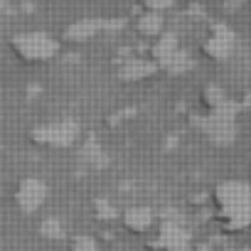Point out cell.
<instances>
[{
	"mask_svg": "<svg viewBox=\"0 0 251 251\" xmlns=\"http://www.w3.org/2000/svg\"><path fill=\"white\" fill-rule=\"evenodd\" d=\"M241 3H244V0H224V5H226L229 10H234V8H236V5H241Z\"/></svg>",
	"mask_w": 251,
	"mask_h": 251,
	"instance_id": "cell-13",
	"label": "cell"
},
{
	"mask_svg": "<svg viewBox=\"0 0 251 251\" xmlns=\"http://www.w3.org/2000/svg\"><path fill=\"white\" fill-rule=\"evenodd\" d=\"M5 5H8V0H0V10H3Z\"/></svg>",
	"mask_w": 251,
	"mask_h": 251,
	"instance_id": "cell-14",
	"label": "cell"
},
{
	"mask_svg": "<svg viewBox=\"0 0 251 251\" xmlns=\"http://www.w3.org/2000/svg\"><path fill=\"white\" fill-rule=\"evenodd\" d=\"M231 47H234V35L224 25H212L209 32H207V37L202 40V54L207 59H212V62L226 59L229 52H231Z\"/></svg>",
	"mask_w": 251,
	"mask_h": 251,
	"instance_id": "cell-3",
	"label": "cell"
},
{
	"mask_svg": "<svg viewBox=\"0 0 251 251\" xmlns=\"http://www.w3.org/2000/svg\"><path fill=\"white\" fill-rule=\"evenodd\" d=\"M101 23H103V20H94V18L76 20V23H72V25L64 27L59 42H67V45H81V42H89L94 35H99V32L103 30Z\"/></svg>",
	"mask_w": 251,
	"mask_h": 251,
	"instance_id": "cell-7",
	"label": "cell"
},
{
	"mask_svg": "<svg viewBox=\"0 0 251 251\" xmlns=\"http://www.w3.org/2000/svg\"><path fill=\"white\" fill-rule=\"evenodd\" d=\"M177 50H180L177 35H173V32H168V30H165L163 35H158V37L153 40L148 59H151V62H155V67H158V69H163V67H165V62H168Z\"/></svg>",
	"mask_w": 251,
	"mask_h": 251,
	"instance_id": "cell-8",
	"label": "cell"
},
{
	"mask_svg": "<svg viewBox=\"0 0 251 251\" xmlns=\"http://www.w3.org/2000/svg\"><path fill=\"white\" fill-rule=\"evenodd\" d=\"M160 69L155 67V62H151L148 57H128L116 64V76L126 84H133V81H146L153 74H158Z\"/></svg>",
	"mask_w": 251,
	"mask_h": 251,
	"instance_id": "cell-4",
	"label": "cell"
},
{
	"mask_svg": "<svg viewBox=\"0 0 251 251\" xmlns=\"http://www.w3.org/2000/svg\"><path fill=\"white\" fill-rule=\"evenodd\" d=\"M72 251H99L96 249V241L89 239V236H79L72 241Z\"/></svg>",
	"mask_w": 251,
	"mask_h": 251,
	"instance_id": "cell-12",
	"label": "cell"
},
{
	"mask_svg": "<svg viewBox=\"0 0 251 251\" xmlns=\"http://www.w3.org/2000/svg\"><path fill=\"white\" fill-rule=\"evenodd\" d=\"M81 128L79 123L72 118H59V121H50V123H40L30 131V141L35 146L42 148H69L79 141Z\"/></svg>",
	"mask_w": 251,
	"mask_h": 251,
	"instance_id": "cell-2",
	"label": "cell"
},
{
	"mask_svg": "<svg viewBox=\"0 0 251 251\" xmlns=\"http://www.w3.org/2000/svg\"><path fill=\"white\" fill-rule=\"evenodd\" d=\"M187 231L175 224V222H163L158 224V231H155V241L153 246H158L160 251H185L187 249Z\"/></svg>",
	"mask_w": 251,
	"mask_h": 251,
	"instance_id": "cell-6",
	"label": "cell"
},
{
	"mask_svg": "<svg viewBox=\"0 0 251 251\" xmlns=\"http://www.w3.org/2000/svg\"><path fill=\"white\" fill-rule=\"evenodd\" d=\"M153 209L151 207H131L128 212L123 214V224L126 229H131V231H148L153 226Z\"/></svg>",
	"mask_w": 251,
	"mask_h": 251,
	"instance_id": "cell-10",
	"label": "cell"
},
{
	"mask_svg": "<svg viewBox=\"0 0 251 251\" xmlns=\"http://www.w3.org/2000/svg\"><path fill=\"white\" fill-rule=\"evenodd\" d=\"M10 52L25 62V64H37V62H50L57 57L62 42L45 32V30H27V32H15L10 37Z\"/></svg>",
	"mask_w": 251,
	"mask_h": 251,
	"instance_id": "cell-1",
	"label": "cell"
},
{
	"mask_svg": "<svg viewBox=\"0 0 251 251\" xmlns=\"http://www.w3.org/2000/svg\"><path fill=\"white\" fill-rule=\"evenodd\" d=\"M47 197V185L37 177H25L15 190V202L23 212H35Z\"/></svg>",
	"mask_w": 251,
	"mask_h": 251,
	"instance_id": "cell-5",
	"label": "cell"
},
{
	"mask_svg": "<svg viewBox=\"0 0 251 251\" xmlns=\"http://www.w3.org/2000/svg\"><path fill=\"white\" fill-rule=\"evenodd\" d=\"M246 251H251V249H246Z\"/></svg>",
	"mask_w": 251,
	"mask_h": 251,
	"instance_id": "cell-15",
	"label": "cell"
},
{
	"mask_svg": "<svg viewBox=\"0 0 251 251\" xmlns=\"http://www.w3.org/2000/svg\"><path fill=\"white\" fill-rule=\"evenodd\" d=\"M136 32L141 37H148V40H155L158 35L165 32V18L160 13H148L143 10L136 20Z\"/></svg>",
	"mask_w": 251,
	"mask_h": 251,
	"instance_id": "cell-9",
	"label": "cell"
},
{
	"mask_svg": "<svg viewBox=\"0 0 251 251\" xmlns=\"http://www.w3.org/2000/svg\"><path fill=\"white\" fill-rule=\"evenodd\" d=\"M141 3V8L143 10H148V13H165V10H170L173 5H175V0H138Z\"/></svg>",
	"mask_w": 251,
	"mask_h": 251,
	"instance_id": "cell-11",
	"label": "cell"
}]
</instances>
